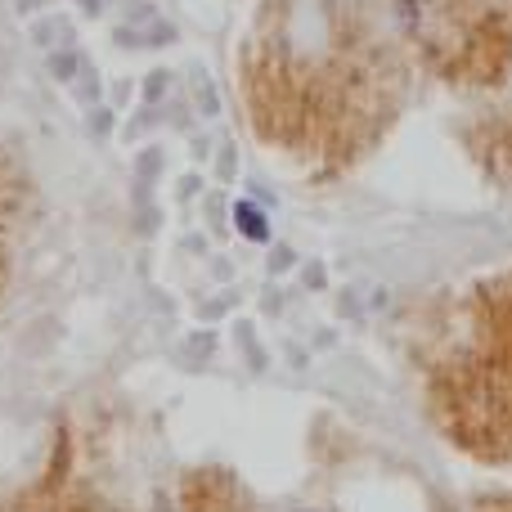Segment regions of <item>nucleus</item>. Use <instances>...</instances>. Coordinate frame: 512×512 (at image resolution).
I'll return each instance as SVG.
<instances>
[{
  "instance_id": "f257e3e1",
  "label": "nucleus",
  "mask_w": 512,
  "mask_h": 512,
  "mask_svg": "<svg viewBox=\"0 0 512 512\" xmlns=\"http://www.w3.org/2000/svg\"><path fill=\"white\" fill-rule=\"evenodd\" d=\"M158 41H176V32H171L153 9H144V18H131V23L117 27V45H131V50H140V45H158Z\"/></svg>"
},
{
  "instance_id": "f03ea898",
  "label": "nucleus",
  "mask_w": 512,
  "mask_h": 512,
  "mask_svg": "<svg viewBox=\"0 0 512 512\" xmlns=\"http://www.w3.org/2000/svg\"><path fill=\"white\" fill-rule=\"evenodd\" d=\"M234 225H239V234L248 243H270V221H265V212L248 198H239L234 203Z\"/></svg>"
},
{
  "instance_id": "7ed1b4c3",
  "label": "nucleus",
  "mask_w": 512,
  "mask_h": 512,
  "mask_svg": "<svg viewBox=\"0 0 512 512\" xmlns=\"http://www.w3.org/2000/svg\"><path fill=\"white\" fill-rule=\"evenodd\" d=\"M50 72H54L59 81H68L72 72H81V54H77V50H59V54L50 59Z\"/></svg>"
},
{
  "instance_id": "20e7f679",
  "label": "nucleus",
  "mask_w": 512,
  "mask_h": 512,
  "mask_svg": "<svg viewBox=\"0 0 512 512\" xmlns=\"http://www.w3.org/2000/svg\"><path fill=\"white\" fill-rule=\"evenodd\" d=\"M144 86H149V90H144V95H149V99H158V95H162V86H167V72H153V77L144 81Z\"/></svg>"
},
{
  "instance_id": "39448f33",
  "label": "nucleus",
  "mask_w": 512,
  "mask_h": 512,
  "mask_svg": "<svg viewBox=\"0 0 512 512\" xmlns=\"http://www.w3.org/2000/svg\"><path fill=\"white\" fill-rule=\"evenodd\" d=\"M77 5H86L90 14H99V0H77Z\"/></svg>"
},
{
  "instance_id": "423d86ee",
  "label": "nucleus",
  "mask_w": 512,
  "mask_h": 512,
  "mask_svg": "<svg viewBox=\"0 0 512 512\" xmlns=\"http://www.w3.org/2000/svg\"><path fill=\"white\" fill-rule=\"evenodd\" d=\"M306 512H315V508H306Z\"/></svg>"
}]
</instances>
